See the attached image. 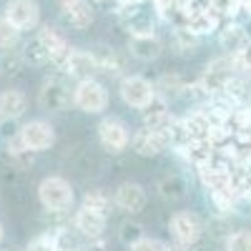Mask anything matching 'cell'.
<instances>
[{"label": "cell", "instance_id": "d6a6232c", "mask_svg": "<svg viewBox=\"0 0 251 251\" xmlns=\"http://www.w3.org/2000/svg\"><path fill=\"white\" fill-rule=\"evenodd\" d=\"M131 251H171V246L161 241V239H151V236H143L136 246H131Z\"/></svg>", "mask_w": 251, "mask_h": 251}, {"label": "cell", "instance_id": "277c9868", "mask_svg": "<svg viewBox=\"0 0 251 251\" xmlns=\"http://www.w3.org/2000/svg\"><path fill=\"white\" fill-rule=\"evenodd\" d=\"M118 93H121L126 106L141 111L156 98V86L143 75H123L121 86H118Z\"/></svg>", "mask_w": 251, "mask_h": 251}, {"label": "cell", "instance_id": "e575fe53", "mask_svg": "<svg viewBox=\"0 0 251 251\" xmlns=\"http://www.w3.org/2000/svg\"><path fill=\"white\" fill-rule=\"evenodd\" d=\"M80 251H108V244H106V239H103V236H98V239H88V244L83 246Z\"/></svg>", "mask_w": 251, "mask_h": 251}, {"label": "cell", "instance_id": "d6986e66", "mask_svg": "<svg viewBox=\"0 0 251 251\" xmlns=\"http://www.w3.org/2000/svg\"><path fill=\"white\" fill-rule=\"evenodd\" d=\"M249 33H246V28L241 25V23H228V25H224L221 30H219V46L224 48V53H236L241 46H246L249 43Z\"/></svg>", "mask_w": 251, "mask_h": 251}, {"label": "cell", "instance_id": "8992f818", "mask_svg": "<svg viewBox=\"0 0 251 251\" xmlns=\"http://www.w3.org/2000/svg\"><path fill=\"white\" fill-rule=\"evenodd\" d=\"M98 141L108 153H121L131 146V131L121 118L108 116L98 123Z\"/></svg>", "mask_w": 251, "mask_h": 251}, {"label": "cell", "instance_id": "e0dca14e", "mask_svg": "<svg viewBox=\"0 0 251 251\" xmlns=\"http://www.w3.org/2000/svg\"><path fill=\"white\" fill-rule=\"evenodd\" d=\"M60 8H63V20L75 30H86L93 23V5L88 0H71Z\"/></svg>", "mask_w": 251, "mask_h": 251}, {"label": "cell", "instance_id": "484cf974", "mask_svg": "<svg viewBox=\"0 0 251 251\" xmlns=\"http://www.w3.org/2000/svg\"><path fill=\"white\" fill-rule=\"evenodd\" d=\"M234 186L241 201H251V163L234 166Z\"/></svg>", "mask_w": 251, "mask_h": 251}, {"label": "cell", "instance_id": "5b68a950", "mask_svg": "<svg viewBox=\"0 0 251 251\" xmlns=\"http://www.w3.org/2000/svg\"><path fill=\"white\" fill-rule=\"evenodd\" d=\"M38 103L48 113H60L73 103V88L63 78H48L38 91Z\"/></svg>", "mask_w": 251, "mask_h": 251}, {"label": "cell", "instance_id": "3957f363", "mask_svg": "<svg viewBox=\"0 0 251 251\" xmlns=\"http://www.w3.org/2000/svg\"><path fill=\"white\" fill-rule=\"evenodd\" d=\"M131 149L143 158H153L163 151H169L171 149V128H149V126H141L131 136Z\"/></svg>", "mask_w": 251, "mask_h": 251}, {"label": "cell", "instance_id": "836d02e7", "mask_svg": "<svg viewBox=\"0 0 251 251\" xmlns=\"http://www.w3.org/2000/svg\"><path fill=\"white\" fill-rule=\"evenodd\" d=\"M219 15H236L241 10V0H208Z\"/></svg>", "mask_w": 251, "mask_h": 251}, {"label": "cell", "instance_id": "cb8c5ba5", "mask_svg": "<svg viewBox=\"0 0 251 251\" xmlns=\"http://www.w3.org/2000/svg\"><path fill=\"white\" fill-rule=\"evenodd\" d=\"M80 206H88V208H93V211H98L103 216H111L116 201L106 191H100V188H91V191H86V196H83V203Z\"/></svg>", "mask_w": 251, "mask_h": 251}, {"label": "cell", "instance_id": "f1b7e54d", "mask_svg": "<svg viewBox=\"0 0 251 251\" xmlns=\"http://www.w3.org/2000/svg\"><path fill=\"white\" fill-rule=\"evenodd\" d=\"M196 43H199V35H194L186 25L183 28H176L174 33V46L178 53H194L196 50Z\"/></svg>", "mask_w": 251, "mask_h": 251}, {"label": "cell", "instance_id": "d4e9b609", "mask_svg": "<svg viewBox=\"0 0 251 251\" xmlns=\"http://www.w3.org/2000/svg\"><path fill=\"white\" fill-rule=\"evenodd\" d=\"M20 30L15 23H10V18L3 13L0 15V50H10L20 43Z\"/></svg>", "mask_w": 251, "mask_h": 251}, {"label": "cell", "instance_id": "4316f807", "mask_svg": "<svg viewBox=\"0 0 251 251\" xmlns=\"http://www.w3.org/2000/svg\"><path fill=\"white\" fill-rule=\"evenodd\" d=\"M146 236V228H143V224H138V221H123L121 226H118V241L123 244V246H136L141 239Z\"/></svg>", "mask_w": 251, "mask_h": 251}, {"label": "cell", "instance_id": "83f0119b", "mask_svg": "<svg viewBox=\"0 0 251 251\" xmlns=\"http://www.w3.org/2000/svg\"><path fill=\"white\" fill-rule=\"evenodd\" d=\"M23 66H25V60H23V53L20 50H3V55H0V75H5V78H10V75H18L20 71H23Z\"/></svg>", "mask_w": 251, "mask_h": 251}, {"label": "cell", "instance_id": "2e32d148", "mask_svg": "<svg viewBox=\"0 0 251 251\" xmlns=\"http://www.w3.org/2000/svg\"><path fill=\"white\" fill-rule=\"evenodd\" d=\"M141 116H143V126H149V128H171L176 121L169 111V100L158 93L149 106L141 108Z\"/></svg>", "mask_w": 251, "mask_h": 251}, {"label": "cell", "instance_id": "f546056e", "mask_svg": "<svg viewBox=\"0 0 251 251\" xmlns=\"http://www.w3.org/2000/svg\"><path fill=\"white\" fill-rule=\"evenodd\" d=\"M226 251H251V231L239 228V231L226 236Z\"/></svg>", "mask_w": 251, "mask_h": 251}, {"label": "cell", "instance_id": "8d00e7d4", "mask_svg": "<svg viewBox=\"0 0 251 251\" xmlns=\"http://www.w3.org/2000/svg\"><path fill=\"white\" fill-rule=\"evenodd\" d=\"M3 239H5V228H3V224H0V244H3Z\"/></svg>", "mask_w": 251, "mask_h": 251}, {"label": "cell", "instance_id": "8fae6325", "mask_svg": "<svg viewBox=\"0 0 251 251\" xmlns=\"http://www.w3.org/2000/svg\"><path fill=\"white\" fill-rule=\"evenodd\" d=\"M38 38L46 43V48H48V53H50V63L58 68V71H63L66 68V63H68V55H71V46H68V40H66V35H60L55 28H50V25H43L38 30Z\"/></svg>", "mask_w": 251, "mask_h": 251}, {"label": "cell", "instance_id": "4fadbf2b", "mask_svg": "<svg viewBox=\"0 0 251 251\" xmlns=\"http://www.w3.org/2000/svg\"><path fill=\"white\" fill-rule=\"evenodd\" d=\"M68 78H75V80H83V78H93L96 73H100L98 68V60L91 50H80V48H73L71 55H68V63L63 68Z\"/></svg>", "mask_w": 251, "mask_h": 251}, {"label": "cell", "instance_id": "ba28073f", "mask_svg": "<svg viewBox=\"0 0 251 251\" xmlns=\"http://www.w3.org/2000/svg\"><path fill=\"white\" fill-rule=\"evenodd\" d=\"M20 138H23L25 149H30L33 153L38 151H48L55 143V128L48 121H28L20 126Z\"/></svg>", "mask_w": 251, "mask_h": 251}, {"label": "cell", "instance_id": "7c38bea8", "mask_svg": "<svg viewBox=\"0 0 251 251\" xmlns=\"http://www.w3.org/2000/svg\"><path fill=\"white\" fill-rule=\"evenodd\" d=\"M106 221H108V216L93 211V208H88V206H80L75 211V216H73V228L83 239H98V236H103V231H106Z\"/></svg>", "mask_w": 251, "mask_h": 251}, {"label": "cell", "instance_id": "44dd1931", "mask_svg": "<svg viewBox=\"0 0 251 251\" xmlns=\"http://www.w3.org/2000/svg\"><path fill=\"white\" fill-rule=\"evenodd\" d=\"M98 60V68L100 73H108V75H121L126 71V58L113 50V48H103V50H91Z\"/></svg>", "mask_w": 251, "mask_h": 251}, {"label": "cell", "instance_id": "d590c367", "mask_svg": "<svg viewBox=\"0 0 251 251\" xmlns=\"http://www.w3.org/2000/svg\"><path fill=\"white\" fill-rule=\"evenodd\" d=\"M153 5H156V10L161 15H169V10L176 8V0H153Z\"/></svg>", "mask_w": 251, "mask_h": 251}, {"label": "cell", "instance_id": "7402d4cb", "mask_svg": "<svg viewBox=\"0 0 251 251\" xmlns=\"http://www.w3.org/2000/svg\"><path fill=\"white\" fill-rule=\"evenodd\" d=\"M23 60H25V66H46V63H50V53L46 48V43L40 40L38 35H33L28 43H23Z\"/></svg>", "mask_w": 251, "mask_h": 251}, {"label": "cell", "instance_id": "4dcf8cb0", "mask_svg": "<svg viewBox=\"0 0 251 251\" xmlns=\"http://www.w3.org/2000/svg\"><path fill=\"white\" fill-rule=\"evenodd\" d=\"M231 60H234L236 73H241V75H249L251 73V40H249L246 46H241L236 53H231Z\"/></svg>", "mask_w": 251, "mask_h": 251}, {"label": "cell", "instance_id": "1f68e13d", "mask_svg": "<svg viewBox=\"0 0 251 251\" xmlns=\"http://www.w3.org/2000/svg\"><path fill=\"white\" fill-rule=\"evenodd\" d=\"M25 251H60V246H58L55 234H40V236H35V239L28 244Z\"/></svg>", "mask_w": 251, "mask_h": 251}, {"label": "cell", "instance_id": "6da1fadb", "mask_svg": "<svg viewBox=\"0 0 251 251\" xmlns=\"http://www.w3.org/2000/svg\"><path fill=\"white\" fill-rule=\"evenodd\" d=\"M38 199H40V206L50 214H66L75 203L73 186L63 176H46L38 183Z\"/></svg>", "mask_w": 251, "mask_h": 251}, {"label": "cell", "instance_id": "5bb4252c", "mask_svg": "<svg viewBox=\"0 0 251 251\" xmlns=\"http://www.w3.org/2000/svg\"><path fill=\"white\" fill-rule=\"evenodd\" d=\"M128 53L136 58V60H156L161 58L163 53V43L156 33H143V35H131L128 38Z\"/></svg>", "mask_w": 251, "mask_h": 251}, {"label": "cell", "instance_id": "7a4b0ae2", "mask_svg": "<svg viewBox=\"0 0 251 251\" xmlns=\"http://www.w3.org/2000/svg\"><path fill=\"white\" fill-rule=\"evenodd\" d=\"M73 106L83 113H103L108 108V91L96 78H83L73 88Z\"/></svg>", "mask_w": 251, "mask_h": 251}, {"label": "cell", "instance_id": "9a60e30c", "mask_svg": "<svg viewBox=\"0 0 251 251\" xmlns=\"http://www.w3.org/2000/svg\"><path fill=\"white\" fill-rule=\"evenodd\" d=\"M186 28L191 30L194 35H211L221 28V15L208 5V8H199L194 13L186 15Z\"/></svg>", "mask_w": 251, "mask_h": 251}, {"label": "cell", "instance_id": "52a82bcc", "mask_svg": "<svg viewBox=\"0 0 251 251\" xmlns=\"http://www.w3.org/2000/svg\"><path fill=\"white\" fill-rule=\"evenodd\" d=\"M169 231H171L176 244L191 246V244H196L203 236V221L196 214H191V211H178V214H174L169 219Z\"/></svg>", "mask_w": 251, "mask_h": 251}, {"label": "cell", "instance_id": "74e56055", "mask_svg": "<svg viewBox=\"0 0 251 251\" xmlns=\"http://www.w3.org/2000/svg\"><path fill=\"white\" fill-rule=\"evenodd\" d=\"M100 3H103V0H100Z\"/></svg>", "mask_w": 251, "mask_h": 251}, {"label": "cell", "instance_id": "ffe728a7", "mask_svg": "<svg viewBox=\"0 0 251 251\" xmlns=\"http://www.w3.org/2000/svg\"><path fill=\"white\" fill-rule=\"evenodd\" d=\"M156 191H158V196H161L163 201H171V203H174V201H181V199L186 196L188 183H186L183 176H178V174H169V176H163V178L158 181Z\"/></svg>", "mask_w": 251, "mask_h": 251}, {"label": "cell", "instance_id": "603a6c76", "mask_svg": "<svg viewBox=\"0 0 251 251\" xmlns=\"http://www.w3.org/2000/svg\"><path fill=\"white\" fill-rule=\"evenodd\" d=\"M153 86H156V93L163 96L166 100H169V98H178V96L186 93V80L178 73H163Z\"/></svg>", "mask_w": 251, "mask_h": 251}, {"label": "cell", "instance_id": "30bf717a", "mask_svg": "<svg viewBox=\"0 0 251 251\" xmlns=\"http://www.w3.org/2000/svg\"><path fill=\"white\" fill-rule=\"evenodd\" d=\"M5 15L20 30H33L40 23V5L35 0H10L5 5Z\"/></svg>", "mask_w": 251, "mask_h": 251}, {"label": "cell", "instance_id": "ac0fdd59", "mask_svg": "<svg viewBox=\"0 0 251 251\" xmlns=\"http://www.w3.org/2000/svg\"><path fill=\"white\" fill-rule=\"evenodd\" d=\"M28 108V98L23 91L8 88L0 93V121H18Z\"/></svg>", "mask_w": 251, "mask_h": 251}, {"label": "cell", "instance_id": "f35d334b", "mask_svg": "<svg viewBox=\"0 0 251 251\" xmlns=\"http://www.w3.org/2000/svg\"><path fill=\"white\" fill-rule=\"evenodd\" d=\"M249 163H251V161H249Z\"/></svg>", "mask_w": 251, "mask_h": 251}, {"label": "cell", "instance_id": "9c48e42d", "mask_svg": "<svg viewBox=\"0 0 251 251\" xmlns=\"http://www.w3.org/2000/svg\"><path fill=\"white\" fill-rule=\"evenodd\" d=\"M113 201L121 211L126 214H141L146 208V201H149V194L146 188L136 181H123L116 191H113Z\"/></svg>", "mask_w": 251, "mask_h": 251}]
</instances>
